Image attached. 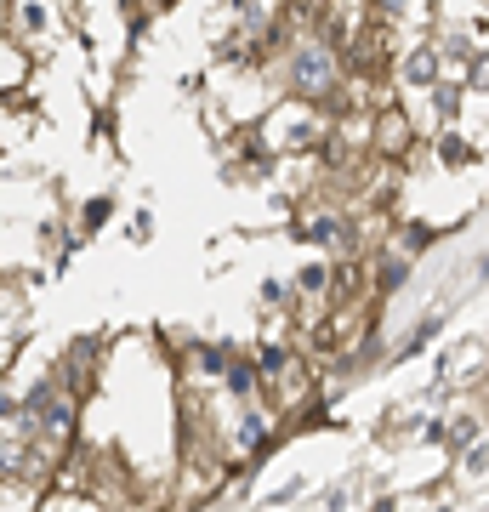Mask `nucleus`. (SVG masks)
Returning <instances> with one entry per match:
<instances>
[{"label": "nucleus", "mask_w": 489, "mask_h": 512, "mask_svg": "<svg viewBox=\"0 0 489 512\" xmlns=\"http://www.w3.org/2000/svg\"><path fill=\"white\" fill-rule=\"evenodd\" d=\"M342 86V63H336V52H330L325 40H308V46H296V57H290V92L302 97H330Z\"/></svg>", "instance_id": "nucleus-1"}, {"label": "nucleus", "mask_w": 489, "mask_h": 512, "mask_svg": "<svg viewBox=\"0 0 489 512\" xmlns=\"http://www.w3.org/2000/svg\"><path fill=\"white\" fill-rule=\"evenodd\" d=\"M370 18H364V0H330L325 6V46H347V40H364Z\"/></svg>", "instance_id": "nucleus-2"}, {"label": "nucleus", "mask_w": 489, "mask_h": 512, "mask_svg": "<svg viewBox=\"0 0 489 512\" xmlns=\"http://www.w3.org/2000/svg\"><path fill=\"white\" fill-rule=\"evenodd\" d=\"M410 137H416V126H410L399 109H387V114H376V120H370V148H376V154H387V160H399L404 148H410Z\"/></svg>", "instance_id": "nucleus-3"}, {"label": "nucleus", "mask_w": 489, "mask_h": 512, "mask_svg": "<svg viewBox=\"0 0 489 512\" xmlns=\"http://www.w3.org/2000/svg\"><path fill=\"white\" fill-rule=\"evenodd\" d=\"M273 137H279V143L285 148H308V143H319V120H313L308 109H279L273 114Z\"/></svg>", "instance_id": "nucleus-4"}, {"label": "nucleus", "mask_w": 489, "mask_h": 512, "mask_svg": "<svg viewBox=\"0 0 489 512\" xmlns=\"http://www.w3.org/2000/svg\"><path fill=\"white\" fill-rule=\"evenodd\" d=\"M268 439H273V416H262V410H245V416L234 421V450L239 456L268 450Z\"/></svg>", "instance_id": "nucleus-5"}, {"label": "nucleus", "mask_w": 489, "mask_h": 512, "mask_svg": "<svg viewBox=\"0 0 489 512\" xmlns=\"http://www.w3.org/2000/svg\"><path fill=\"white\" fill-rule=\"evenodd\" d=\"M12 23H18L23 35H52L57 12L46 6V0H12Z\"/></svg>", "instance_id": "nucleus-6"}, {"label": "nucleus", "mask_w": 489, "mask_h": 512, "mask_svg": "<svg viewBox=\"0 0 489 512\" xmlns=\"http://www.w3.org/2000/svg\"><path fill=\"white\" fill-rule=\"evenodd\" d=\"M222 382H228V393H234L239 404H251V399H256V382H262V376H256L251 359H239V353H234V359H228V370H222Z\"/></svg>", "instance_id": "nucleus-7"}, {"label": "nucleus", "mask_w": 489, "mask_h": 512, "mask_svg": "<svg viewBox=\"0 0 489 512\" xmlns=\"http://www.w3.org/2000/svg\"><path fill=\"white\" fill-rule=\"evenodd\" d=\"M296 291L308 296V302H319V296H330V262H308V268L296 274Z\"/></svg>", "instance_id": "nucleus-8"}, {"label": "nucleus", "mask_w": 489, "mask_h": 512, "mask_svg": "<svg viewBox=\"0 0 489 512\" xmlns=\"http://www.w3.org/2000/svg\"><path fill=\"white\" fill-rule=\"evenodd\" d=\"M438 80V57L433 52H410L404 57V86H433Z\"/></svg>", "instance_id": "nucleus-9"}, {"label": "nucleus", "mask_w": 489, "mask_h": 512, "mask_svg": "<svg viewBox=\"0 0 489 512\" xmlns=\"http://www.w3.org/2000/svg\"><path fill=\"white\" fill-rule=\"evenodd\" d=\"M308 239H319V245H347V234H342V222H336V217H313L308 222Z\"/></svg>", "instance_id": "nucleus-10"}, {"label": "nucleus", "mask_w": 489, "mask_h": 512, "mask_svg": "<svg viewBox=\"0 0 489 512\" xmlns=\"http://www.w3.org/2000/svg\"><path fill=\"white\" fill-rule=\"evenodd\" d=\"M228 359H234V353L222 348V342H211V348H200V370H205V376H222V370H228Z\"/></svg>", "instance_id": "nucleus-11"}, {"label": "nucleus", "mask_w": 489, "mask_h": 512, "mask_svg": "<svg viewBox=\"0 0 489 512\" xmlns=\"http://www.w3.org/2000/svg\"><path fill=\"white\" fill-rule=\"evenodd\" d=\"M450 444H478V421H455V427H450Z\"/></svg>", "instance_id": "nucleus-12"}, {"label": "nucleus", "mask_w": 489, "mask_h": 512, "mask_svg": "<svg viewBox=\"0 0 489 512\" xmlns=\"http://www.w3.org/2000/svg\"><path fill=\"white\" fill-rule=\"evenodd\" d=\"M444 160L461 165V160H467V143H461V137H444Z\"/></svg>", "instance_id": "nucleus-13"}, {"label": "nucleus", "mask_w": 489, "mask_h": 512, "mask_svg": "<svg viewBox=\"0 0 489 512\" xmlns=\"http://www.w3.org/2000/svg\"><path fill=\"white\" fill-rule=\"evenodd\" d=\"M103 217H109V200H91V205H86V222H91V228H97V222H103Z\"/></svg>", "instance_id": "nucleus-14"}, {"label": "nucleus", "mask_w": 489, "mask_h": 512, "mask_svg": "<svg viewBox=\"0 0 489 512\" xmlns=\"http://www.w3.org/2000/svg\"><path fill=\"white\" fill-rule=\"evenodd\" d=\"M370 512H393V501H376V507H370Z\"/></svg>", "instance_id": "nucleus-15"}, {"label": "nucleus", "mask_w": 489, "mask_h": 512, "mask_svg": "<svg viewBox=\"0 0 489 512\" xmlns=\"http://www.w3.org/2000/svg\"><path fill=\"white\" fill-rule=\"evenodd\" d=\"M0 18H6V0H0Z\"/></svg>", "instance_id": "nucleus-16"}]
</instances>
